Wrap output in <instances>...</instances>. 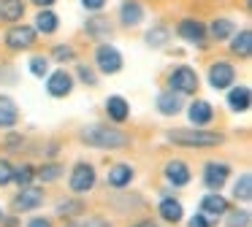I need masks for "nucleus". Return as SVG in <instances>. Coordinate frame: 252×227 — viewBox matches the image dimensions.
Here are the masks:
<instances>
[{
  "label": "nucleus",
  "instance_id": "obj_4",
  "mask_svg": "<svg viewBox=\"0 0 252 227\" xmlns=\"http://www.w3.org/2000/svg\"><path fill=\"white\" fill-rule=\"evenodd\" d=\"M95 184H98L95 168L90 165V162H76L73 170H71V176H68V189H71L73 195H87Z\"/></svg>",
  "mask_w": 252,
  "mask_h": 227
},
{
  "label": "nucleus",
  "instance_id": "obj_30",
  "mask_svg": "<svg viewBox=\"0 0 252 227\" xmlns=\"http://www.w3.org/2000/svg\"><path fill=\"white\" fill-rule=\"evenodd\" d=\"M11 181L17 184L19 189H22V187H30V184H35V168H30V165L14 168V176H11Z\"/></svg>",
  "mask_w": 252,
  "mask_h": 227
},
{
  "label": "nucleus",
  "instance_id": "obj_2",
  "mask_svg": "<svg viewBox=\"0 0 252 227\" xmlns=\"http://www.w3.org/2000/svg\"><path fill=\"white\" fill-rule=\"evenodd\" d=\"M168 143L174 146H185V149H209V146H220L225 141L222 133H209V130H198V127H176L165 133Z\"/></svg>",
  "mask_w": 252,
  "mask_h": 227
},
{
  "label": "nucleus",
  "instance_id": "obj_9",
  "mask_svg": "<svg viewBox=\"0 0 252 227\" xmlns=\"http://www.w3.org/2000/svg\"><path fill=\"white\" fill-rule=\"evenodd\" d=\"M176 35H179L182 41H187V43L203 46V43H206V25L187 16V19H182L179 25H176Z\"/></svg>",
  "mask_w": 252,
  "mask_h": 227
},
{
  "label": "nucleus",
  "instance_id": "obj_40",
  "mask_svg": "<svg viewBox=\"0 0 252 227\" xmlns=\"http://www.w3.org/2000/svg\"><path fill=\"white\" fill-rule=\"evenodd\" d=\"M22 135H8V141H6V146L8 149H19V146H22Z\"/></svg>",
  "mask_w": 252,
  "mask_h": 227
},
{
  "label": "nucleus",
  "instance_id": "obj_25",
  "mask_svg": "<svg viewBox=\"0 0 252 227\" xmlns=\"http://www.w3.org/2000/svg\"><path fill=\"white\" fill-rule=\"evenodd\" d=\"M158 111L163 116H176L182 111V95L176 92H160L158 95Z\"/></svg>",
  "mask_w": 252,
  "mask_h": 227
},
{
  "label": "nucleus",
  "instance_id": "obj_38",
  "mask_svg": "<svg viewBox=\"0 0 252 227\" xmlns=\"http://www.w3.org/2000/svg\"><path fill=\"white\" fill-rule=\"evenodd\" d=\"M106 3H109V0H82V5H84L87 11H93V14H100Z\"/></svg>",
  "mask_w": 252,
  "mask_h": 227
},
{
  "label": "nucleus",
  "instance_id": "obj_15",
  "mask_svg": "<svg viewBox=\"0 0 252 227\" xmlns=\"http://www.w3.org/2000/svg\"><path fill=\"white\" fill-rule=\"evenodd\" d=\"M19 122V106L8 95H0V130H11Z\"/></svg>",
  "mask_w": 252,
  "mask_h": 227
},
{
  "label": "nucleus",
  "instance_id": "obj_18",
  "mask_svg": "<svg viewBox=\"0 0 252 227\" xmlns=\"http://www.w3.org/2000/svg\"><path fill=\"white\" fill-rule=\"evenodd\" d=\"M106 116L111 119V122H125L127 116H130V106H127V100L122 95H111L106 97Z\"/></svg>",
  "mask_w": 252,
  "mask_h": 227
},
{
  "label": "nucleus",
  "instance_id": "obj_3",
  "mask_svg": "<svg viewBox=\"0 0 252 227\" xmlns=\"http://www.w3.org/2000/svg\"><path fill=\"white\" fill-rule=\"evenodd\" d=\"M168 92L176 95H195L198 92V73L190 65H179L168 73Z\"/></svg>",
  "mask_w": 252,
  "mask_h": 227
},
{
  "label": "nucleus",
  "instance_id": "obj_8",
  "mask_svg": "<svg viewBox=\"0 0 252 227\" xmlns=\"http://www.w3.org/2000/svg\"><path fill=\"white\" fill-rule=\"evenodd\" d=\"M35 38H38V32H35L33 27L14 25L11 30L6 32V46L11 49V52H25V49H30L35 43Z\"/></svg>",
  "mask_w": 252,
  "mask_h": 227
},
{
  "label": "nucleus",
  "instance_id": "obj_34",
  "mask_svg": "<svg viewBox=\"0 0 252 227\" xmlns=\"http://www.w3.org/2000/svg\"><path fill=\"white\" fill-rule=\"evenodd\" d=\"M52 57H55L57 62H71V59H76V52H73V46H68V43H60V46L52 49Z\"/></svg>",
  "mask_w": 252,
  "mask_h": 227
},
{
  "label": "nucleus",
  "instance_id": "obj_36",
  "mask_svg": "<svg viewBox=\"0 0 252 227\" xmlns=\"http://www.w3.org/2000/svg\"><path fill=\"white\" fill-rule=\"evenodd\" d=\"M79 79H82L84 84H90V86L98 84V76L93 73V68H90V65H79Z\"/></svg>",
  "mask_w": 252,
  "mask_h": 227
},
{
  "label": "nucleus",
  "instance_id": "obj_35",
  "mask_svg": "<svg viewBox=\"0 0 252 227\" xmlns=\"http://www.w3.org/2000/svg\"><path fill=\"white\" fill-rule=\"evenodd\" d=\"M14 176V165L8 160H0V187H8Z\"/></svg>",
  "mask_w": 252,
  "mask_h": 227
},
{
  "label": "nucleus",
  "instance_id": "obj_22",
  "mask_svg": "<svg viewBox=\"0 0 252 227\" xmlns=\"http://www.w3.org/2000/svg\"><path fill=\"white\" fill-rule=\"evenodd\" d=\"M160 216H163V222H168V225H176V222H182V216H185V208H182V203L176 198H163L158 205Z\"/></svg>",
  "mask_w": 252,
  "mask_h": 227
},
{
  "label": "nucleus",
  "instance_id": "obj_37",
  "mask_svg": "<svg viewBox=\"0 0 252 227\" xmlns=\"http://www.w3.org/2000/svg\"><path fill=\"white\" fill-rule=\"evenodd\" d=\"M187 227H212V222H209V216H203V214H192L190 222H187Z\"/></svg>",
  "mask_w": 252,
  "mask_h": 227
},
{
  "label": "nucleus",
  "instance_id": "obj_41",
  "mask_svg": "<svg viewBox=\"0 0 252 227\" xmlns=\"http://www.w3.org/2000/svg\"><path fill=\"white\" fill-rule=\"evenodd\" d=\"M38 8H49V5H55V0H33Z\"/></svg>",
  "mask_w": 252,
  "mask_h": 227
},
{
  "label": "nucleus",
  "instance_id": "obj_28",
  "mask_svg": "<svg viewBox=\"0 0 252 227\" xmlns=\"http://www.w3.org/2000/svg\"><path fill=\"white\" fill-rule=\"evenodd\" d=\"M233 198L241 200V203H250L252 200V176L250 173H241L239 181L233 184Z\"/></svg>",
  "mask_w": 252,
  "mask_h": 227
},
{
  "label": "nucleus",
  "instance_id": "obj_7",
  "mask_svg": "<svg viewBox=\"0 0 252 227\" xmlns=\"http://www.w3.org/2000/svg\"><path fill=\"white\" fill-rule=\"evenodd\" d=\"M228 178H230V165L228 162L212 160V162L203 165V187L212 189V192H220V189L228 184Z\"/></svg>",
  "mask_w": 252,
  "mask_h": 227
},
{
  "label": "nucleus",
  "instance_id": "obj_27",
  "mask_svg": "<svg viewBox=\"0 0 252 227\" xmlns=\"http://www.w3.org/2000/svg\"><path fill=\"white\" fill-rule=\"evenodd\" d=\"M60 176H63V165H60V162H44V165L35 170V178H38L41 184H52V181H57Z\"/></svg>",
  "mask_w": 252,
  "mask_h": 227
},
{
  "label": "nucleus",
  "instance_id": "obj_32",
  "mask_svg": "<svg viewBox=\"0 0 252 227\" xmlns=\"http://www.w3.org/2000/svg\"><path fill=\"white\" fill-rule=\"evenodd\" d=\"M55 211L60 216H79V214H84V203L82 200H60Z\"/></svg>",
  "mask_w": 252,
  "mask_h": 227
},
{
  "label": "nucleus",
  "instance_id": "obj_13",
  "mask_svg": "<svg viewBox=\"0 0 252 227\" xmlns=\"http://www.w3.org/2000/svg\"><path fill=\"white\" fill-rule=\"evenodd\" d=\"M163 176H165V181H168L171 187H187L192 173H190V168H187L185 160H171V162H165Z\"/></svg>",
  "mask_w": 252,
  "mask_h": 227
},
{
  "label": "nucleus",
  "instance_id": "obj_12",
  "mask_svg": "<svg viewBox=\"0 0 252 227\" xmlns=\"http://www.w3.org/2000/svg\"><path fill=\"white\" fill-rule=\"evenodd\" d=\"M233 81H236V70L230 62H214L209 68V84L214 89H228V86H233Z\"/></svg>",
  "mask_w": 252,
  "mask_h": 227
},
{
  "label": "nucleus",
  "instance_id": "obj_26",
  "mask_svg": "<svg viewBox=\"0 0 252 227\" xmlns=\"http://www.w3.org/2000/svg\"><path fill=\"white\" fill-rule=\"evenodd\" d=\"M25 16V0H0V22H19Z\"/></svg>",
  "mask_w": 252,
  "mask_h": 227
},
{
  "label": "nucleus",
  "instance_id": "obj_43",
  "mask_svg": "<svg viewBox=\"0 0 252 227\" xmlns=\"http://www.w3.org/2000/svg\"><path fill=\"white\" fill-rule=\"evenodd\" d=\"M65 227H84V225H79V222H68Z\"/></svg>",
  "mask_w": 252,
  "mask_h": 227
},
{
  "label": "nucleus",
  "instance_id": "obj_24",
  "mask_svg": "<svg viewBox=\"0 0 252 227\" xmlns=\"http://www.w3.org/2000/svg\"><path fill=\"white\" fill-rule=\"evenodd\" d=\"M57 27H60V19H57L55 11L41 8V11H38V16H35L33 30H35V32H44V35H52V32H57Z\"/></svg>",
  "mask_w": 252,
  "mask_h": 227
},
{
  "label": "nucleus",
  "instance_id": "obj_42",
  "mask_svg": "<svg viewBox=\"0 0 252 227\" xmlns=\"http://www.w3.org/2000/svg\"><path fill=\"white\" fill-rule=\"evenodd\" d=\"M133 227H158V225H155L152 219H144V222H138V225H133Z\"/></svg>",
  "mask_w": 252,
  "mask_h": 227
},
{
  "label": "nucleus",
  "instance_id": "obj_31",
  "mask_svg": "<svg viewBox=\"0 0 252 227\" xmlns=\"http://www.w3.org/2000/svg\"><path fill=\"white\" fill-rule=\"evenodd\" d=\"M168 38H171V32H168V27H163V25H158V27H152V30L147 32V38H144V41L149 43V46H165V43H168Z\"/></svg>",
  "mask_w": 252,
  "mask_h": 227
},
{
  "label": "nucleus",
  "instance_id": "obj_11",
  "mask_svg": "<svg viewBox=\"0 0 252 227\" xmlns=\"http://www.w3.org/2000/svg\"><path fill=\"white\" fill-rule=\"evenodd\" d=\"M133 178H136V170H133L127 162H117V165H111L109 173H106V184H109L111 189H127L133 184Z\"/></svg>",
  "mask_w": 252,
  "mask_h": 227
},
{
  "label": "nucleus",
  "instance_id": "obj_33",
  "mask_svg": "<svg viewBox=\"0 0 252 227\" xmlns=\"http://www.w3.org/2000/svg\"><path fill=\"white\" fill-rule=\"evenodd\" d=\"M30 73H33L35 79L49 76V59H46V57H33V59H30Z\"/></svg>",
  "mask_w": 252,
  "mask_h": 227
},
{
  "label": "nucleus",
  "instance_id": "obj_10",
  "mask_svg": "<svg viewBox=\"0 0 252 227\" xmlns=\"http://www.w3.org/2000/svg\"><path fill=\"white\" fill-rule=\"evenodd\" d=\"M46 92L49 97H68L73 92V76L68 70H55L46 76Z\"/></svg>",
  "mask_w": 252,
  "mask_h": 227
},
{
  "label": "nucleus",
  "instance_id": "obj_16",
  "mask_svg": "<svg viewBox=\"0 0 252 227\" xmlns=\"http://www.w3.org/2000/svg\"><path fill=\"white\" fill-rule=\"evenodd\" d=\"M225 211H230V208H228V200L220 192H209L201 198V214L203 216H225Z\"/></svg>",
  "mask_w": 252,
  "mask_h": 227
},
{
  "label": "nucleus",
  "instance_id": "obj_21",
  "mask_svg": "<svg viewBox=\"0 0 252 227\" xmlns=\"http://www.w3.org/2000/svg\"><path fill=\"white\" fill-rule=\"evenodd\" d=\"M250 97H252V92H250V86H230V92H228V108L230 111H236V114H244L247 108H250Z\"/></svg>",
  "mask_w": 252,
  "mask_h": 227
},
{
  "label": "nucleus",
  "instance_id": "obj_39",
  "mask_svg": "<svg viewBox=\"0 0 252 227\" xmlns=\"http://www.w3.org/2000/svg\"><path fill=\"white\" fill-rule=\"evenodd\" d=\"M28 227H52V219H46V216H35V219L28 222Z\"/></svg>",
  "mask_w": 252,
  "mask_h": 227
},
{
  "label": "nucleus",
  "instance_id": "obj_14",
  "mask_svg": "<svg viewBox=\"0 0 252 227\" xmlns=\"http://www.w3.org/2000/svg\"><path fill=\"white\" fill-rule=\"evenodd\" d=\"M187 116H190L192 127L201 130L214 119V108H212V103H206V100H192L190 108H187Z\"/></svg>",
  "mask_w": 252,
  "mask_h": 227
},
{
  "label": "nucleus",
  "instance_id": "obj_1",
  "mask_svg": "<svg viewBox=\"0 0 252 227\" xmlns=\"http://www.w3.org/2000/svg\"><path fill=\"white\" fill-rule=\"evenodd\" d=\"M79 138H82L84 146L103 151H117L130 146V135L122 133L120 127H109V124H87V127L79 130Z\"/></svg>",
  "mask_w": 252,
  "mask_h": 227
},
{
  "label": "nucleus",
  "instance_id": "obj_19",
  "mask_svg": "<svg viewBox=\"0 0 252 227\" xmlns=\"http://www.w3.org/2000/svg\"><path fill=\"white\" fill-rule=\"evenodd\" d=\"M141 19H144V5L138 3V0H125V3L120 5V22L125 27L141 25Z\"/></svg>",
  "mask_w": 252,
  "mask_h": 227
},
{
  "label": "nucleus",
  "instance_id": "obj_6",
  "mask_svg": "<svg viewBox=\"0 0 252 227\" xmlns=\"http://www.w3.org/2000/svg\"><path fill=\"white\" fill-rule=\"evenodd\" d=\"M95 65H98V70L103 76H114L122 70V54L117 46H111V43H98V49H95Z\"/></svg>",
  "mask_w": 252,
  "mask_h": 227
},
{
  "label": "nucleus",
  "instance_id": "obj_5",
  "mask_svg": "<svg viewBox=\"0 0 252 227\" xmlns=\"http://www.w3.org/2000/svg\"><path fill=\"white\" fill-rule=\"evenodd\" d=\"M44 198H46L44 187L30 184V187H22L17 195H14L11 205H14V211H17V214H28V211L41 208V205H44Z\"/></svg>",
  "mask_w": 252,
  "mask_h": 227
},
{
  "label": "nucleus",
  "instance_id": "obj_29",
  "mask_svg": "<svg viewBox=\"0 0 252 227\" xmlns=\"http://www.w3.org/2000/svg\"><path fill=\"white\" fill-rule=\"evenodd\" d=\"M225 227H250V211L247 208L225 211Z\"/></svg>",
  "mask_w": 252,
  "mask_h": 227
},
{
  "label": "nucleus",
  "instance_id": "obj_17",
  "mask_svg": "<svg viewBox=\"0 0 252 227\" xmlns=\"http://www.w3.org/2000/svg\"><path fill=\"white\" fill-rule=\"evenodd\" d=\"M84 32H87V38H95V41L109 38L111 35V22L106 19L103 14H93L87 22H84Z\"/></svg>",
  "mask_w": 252,
  "mask_h": 227
},
{
  "label": "nucleus",
  "instance_id": "obj_44",
  "mask_svg": "<svg viewBox=\"0 0 252 227\" xmlns=\"http://www.w3.org/2000/svg\"><path fill=\"white\" fill-rule=\"evenodd\" d=\"M0 222H3V208H0Z\"/></svg>",
  "mask_w": 252,
  "mask_h": 227
},
{
  "label": "nucleus",
  "instance_id": "obj_20",
  "mask_svg": "<svg viewBox=\"0 0 252 227\" xmlns=\"http://www.w3.org/2000/svg\"><path fill=\"white\" fill-rule=\"evenodd\" d=\"M230 52L241 59L250 57L252 54V30H236L230 35Z\"/></svg>",
  "mask_w": 252,
  "mask_h": 227
},
{
  "label": "nucleus",
  "instance_id": "obj_23",
  "mask_svg": "<svg viewBox=\"0 0 252 227\" xmlns=\"http://www.w3.org/2000/svg\"><path fill=\"white\" fill-rule=\"evenodd\" d=\"M233 32H236L233 19H225V16L214 19L212 25L206 27V38H214V41H228V38L233 35Z\"/></svg>",
  "mask_w": 252,
  "mask_h": 227
}]
</instances>
